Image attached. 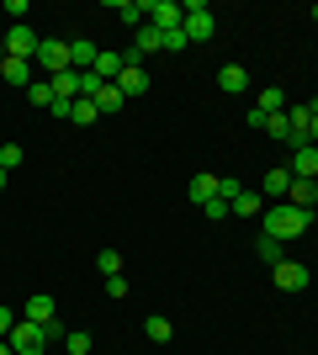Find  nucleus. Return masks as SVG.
Returning a JSON list of instances; mask_svg holds the SVG:
<instances>
[{
	"label": "nucleus",
	"instance_id": "obj_24",
	"mask_svg": "<svg viewBox=\"0 0 318 355\" xmlns=\"http://www.w3.org/2000/svg\"><path fill=\"white\" fill-rule=\"evenodd\" d=\"M96 270H101V276H122V254L117 250H101V254H96Z\"/></svg>",
	"mask_w": 318,
	"mask_h": 355
},
{
	"label": "nucleus",
	"instance_id": "obj_40",
	"mask_svg": "<svg viewBox=\"0 0 318 355\" xmlns=\"http://www.w3.org/2000/svg\"><path fill=\"white\" fill-rule=\"evenodd\" d=\"M313 112H318V101H313Z\"/></svg>",
	"mask_w": 318,
	"mask_h": 355
},
{
	"label": "nucleus",
	"instance_id": "obj_28",
	"mask_svg": "<svg viewBox=\"0 0 318 355\" xmlns=\"http://www.w3.org/2000/svg\"><path fill=\"white\" fill-rule=\"evenodd\" d=\"M16 164H21V148H16V144H0V170H6V175H11Z\"/></svg>",
	"mask_w": 318,
	"mask_h": 355
},
{
	"label": "nucleus",
	"instance_id": "obj_37",
	"mask_svg": "<svg viewBox=\"0 0 318 355\" xmlns=\"http://www.w3.org/2000/svg\"><path fill=\"white\" fill-rule=\"evenodd\" d=\"M0 191H6V170H0Z\"/></svg>",
	"mask_w": 318,
	"mask_h": 355
},
{
	"label": "nucleus",
	"instance_id": "obj_35",
	"mask_svg": "<svg viewBox=\"0 0 318 355\" xmlns=\"http://www.w3.org/2000/svg\"><path fill=\"white\" fill-rule=\"evenodd\" d=\"M308 144L318 148V112H313V122H308Z\"/></svg>",
	"mask_w": 318,
	"mask_h": 355
},
{
	"label": "nucleus",
	"instance_id": "obj_31",
	"mask_svg": "<svg viewBox=\"0 0 318 355\" xmlns=\"http://www.w3.org/2000/svg\"><path fill=\"white\" fill-rule=\"evenodd\" d=\"M106 297L122 302V297H127V276H106Z\"/></svg>",
	"mask_w": 318,
	"mask_h": 355
},
{
	"label": "nucleus",
	"instance_id": "obj_27",
	"mask_svg": "<svg viewBox=\"0 0 318 355\" xmlns=\"http://www.w3.org/2000/svg\"><path fill=\"white\" fill-rule=\"evenodd\" d=\"M96 117H101V112H96V101H75V117H69V122H75V128H85V122H96Z\"/></svg>",
	"mask_w": 318,
	"mask_h": 355
},
{
	"label": "nucleus",
	"instance_id": "obj_18",
	"mask_svg": "<svg viewBox=\"0 0 318 355\" xmlns=\"http://www.w3.org/2000/svg\"><path fill=\"white\" fill-rule=\"evenodd\" d=\"M112 11H117V21H127V27H138V21L149 16V0H112Z\"/></svg>",
	"mask_w": 318,
	"mask_h": 355
},
{
	"label": "nucleus",
	"instance_id": "obj_7",
	"mask_svg": "<svg viewBox=\"0 0 318 355\" xmlns=\"http://www.w3.org/2000/svg\"><path fill=\"white\" fill-rule=\"evenodd\" d=\"M37 64H43L48 74H64V69H69V43H59V37H43V43H37Z\"/></svg>",
	"mask_w": 318,
	"mask_h": 355
},
{
	"label": "nucleus",
	"instance_id": "obj_8",
	"mask_svg": "<svg viewBox=\"0 0 318 355\" xmlns=\"http://www.w3.org/2000/svg\"><path fill=\"white\" fill-rule=\"evenodd\" d=\"M292 180H318V148L313 144L292 148Z\"/></svg>",
	"mask_w": 318,
	"mask_h": 355
},
{
	"label": "nucleus",
	"instance_id": "obj_26",
	"mask_svg": "<svg viewBox=\"0 0 318 355\" xmlns=\"http://www.w3.org/2000/svg\"><path fill=\"white\" fill-rule=\"evenodd\" d=\"M27 96H32L37 106H53V85H48V80H32V85H27Z\"/></svg>",
	"mask_w": 318,
	"mask_h": 355
},
{
	"label": "nucleus",
	"instance_id": "obj_38",
	"mask_svg": "<svg viewBox=\"0 0 318 355\" xmlns=\"http://www.w3.org/2000/svg\"><path fill=\"white\" fill-rule=\"evenodd\" d=\"M0 69H6V48H0Z\"/></svg>",
	"mask_w": 318,
	"mask_h": 355
},
{
	"label": "nucleus",
	"instance_id": "obj_30",
	"mask_svg": "<svg viewBox=\"0 0 318 355\" xmlns=\"http://www.w3.org/2000/svg\"><path fill=\"white\" fill-rule=\"evenodd\" d=\"M239 191H244V180H233V175H218V196H223V202H233Z\"/></svg>",
	"mask_w": 318,
	"mask_h": 355
},
{
	"label": "nucleus",
	"instance_id": "obj_36",
	"mask_svg": "<svg viewBox=\"0 0 318 355\" xmlns=\"http://www.w3.org/2000/svg\"><path fill=\"white\" fill-rule=\"evenodd\" d=\"M0 355H16V350H11V345H6V340H0Z\"/></svg>",
	"mask_w": 318,
	"mask_h": 355
},
{
	"label": "nucleus",
	"instance_id": "obj_3",
	"mask_svg": "<svg viewBox=\"0 0 318 355\" xmlns=\"http://www.w3.org/2000/svg\"><path fill=\"white\" fill-rule=\"evenodd\" d=\"M181 32L191 37V43H207L212 32H218V16H212L207 6H202V0H191V6H186V21H181Z\"/></svg>",
	"mask_w": 318,
	"mask_h": 355
},
{
	"label": "nucleus",
	"instance_id": "obj_11",
	"mask_svg": "<svg viewBox=\"0 0 318 355\" xmlns=\"http://www.w3.org/2000/svg\"><path fill=\"white\" fill-rule=\"evenodd\" d=\"M96 53H101V48H96L91 37H75V43H69V69H75V74L96 69Z\"/></svg>",
	"mask_w": 318,
	"mask_h": 355
},
{
	"label": "nucleus",
	"instance_id": "obj_29",
	"mask_svg": "<svg viewBox=\"0 0 318 355\" xmlns=\"http://www.w3.org/2000/svg\"><path fill=\"white\" fill-rule=\"evenodd\" d=\"M186 48H191V37H186L181 27H175V32H165V53H186Z\"/></svg>",
	"mask_w": 318,
	"mask_h": 355
},
{
	"label": "nucleus",
	"instance_id": "obj_2",
	"mask_svg": "<svg viewBox=\"0 0 318 355\" xmlns=\"http://www.w3.org/2000/svg\"><path fill=\"white\" fill-rule=\"evenodd\" d=\"M6 345H11L16 355H43L48 350V329L32 324V318H16V329L6 334Z\"/></svg>",
	"mask_w": 318,
	"mask_h": 355
},
{
	"label": "nucleus",
	"instance_id": "obj_17",
	"mask_svg": "<svg viewBox=\"0 0 318 355\" xmlns=\"http://www.w3.org/2000/svg\"><path fill=\"white\" fill-rule=\"evenodd\" d=\"M53 85V101H80V74L75 69H64V74H53L48 80Z\"/></svg>",
	"mask_w": 318,
	"mask_h": 355
},
{
	"label": "nucleus",
	"instance_id": "obj_25",
	"mask_svg": "<svg viewBox=\"0 0 318 355\" xmlns=\"http://www.w3.org/2000/svg\"><path fill=\"white\" fill-rule=\"evenodd\" d=\"M64 350H69V355H91V334H85V329L64 334Z\"/></svg>",
	"mask_w": 318,
	"mask_h": 355
},
{
	"label": "nucleus",
	"instance_id": "obj_33",
	"mask_svg": "<svg viewBox=\"0 0 318 355\" xmlns=\"http://www.w3.org/2000/svg\"><path fill=\"white\" fill-rule=\"evenodd\" d=\"M6 16H11V27H21V16H27V0H6Z\"/></svg>",
	"mask_w": 318,
	"mask_h": 355
},
{
	"label": "nucleus",
	"instance_id": "obj_21",
	"mask_svg": "<svg viewBox=\"0 0 318 355\" xmlns=\"http://www.w3.org/2000/svg\"><path fill=\"white\" fill-rule=\"evenodd\" d=\"M255 254L265 260V266H281V260H287V254H281V239H271V234L255 239Z\"/></svg>",
	"mask_w": 318,
	"mask_h": 355
},
{
	"label": "nucleus",
	"instance_id": "obj_22",
	"mask_svg": "<svg viewBox=\"0 0 318 355\" xmlns=\"http://www.w3.org/2000/svg\"><path fill=\"white\" fill-rule=\"evenodd\" d=\"M212 196H218V175H197L191 180V202H197V207H207Z\"/></svg>",
	"mask_w": 318,
	"mask_h": 355
},
{
	"label": "nucleus",
	"instance_id": "obj_12",
	"mask_svg": "<svg viewBox=\"0 0 318 355\" xmlns=\"http://www.w3.org/2000/svg\"><path fill=\"white\" fill-rule=\"evenodd\" d=\"M117 90L127 96V101H133V96H143V90H149V74H143V64H127V69L117 74Z\"/></svg>",
	"mask_w": 318,
	"mask_h": 355
},
{
	"label": "nucleus",
	"instance_id": "obj_9",
	"mask_svg": "<svg viewBox=\"0 0 318 355\" xmlns=\"http://www.w3.org/2000/svg\"><path fill=\"white\" fill-rule=\"evenodd\" d=\"M265 207H271V202H265L260 191H239L233 202H228V212H233V218H244V223H249V218H265Z\"/></svg>",
	"mask_w": 318,
	"mask_h": 355
},
{
	"label": "nucleus",
	"instance_id": "obj_20",
	"mask_svg": "<svg viewBox=\"0 0 318 355\" xmlns=\"http://www.w3.org/2000/svg\"><path fill=\"white\" fill-rule=\"evenodd\" d=\"M122 106H127V96H122L117 85H101V96H96V112H106V117H117Z\"/></svg>",
	"mask_w": 318,
	"mask_h": 355
},
{
	"label": "nucleus",
	"instance_id": "obj_5",
	"mask_svg": "<svg viewBox=\"0 0 318 355\" xmlns=\"http://www.w3.org/2000/svg\"><path fill=\"white\" fill-rule=\"evenodd\" d=\"M271 282L281 286V292H303V286L313 282V266H297V260H281V266H271Z\"/></svg>",
	"mask_w": 318,
	"mask_h": 355
},
{
	"label": "nucleus",
	"instance_id": "obj_16",
	"mask_svg": "<svg viewBox=\"0 0 318 355\" xmlns=\"http://www.w3.org/2000/svg\"><path fill=\"white\" fill-rule=\"evenodd\" d=\"M218 85H223L228 96H244V90H249V74H244V64H223V69H218Z\"/></svg>",
	"mask_w": 318,
	"mask_h": 355
},
{
	"label": "nucleus",
	"instance_id": "obj_19",
	"mask_svg": "<svg viewBox=\"0 0 318 355\" xmlns=\"http://www.w3.org/2000/svg\"><path fill=\"white\" fill-rule=\"evenodd\" d=\"M0 80H6V85H32V59H6Z\"/></svg>",
	"mask_w": 318,
	"mask_h": 355
},
{
	"label": "nucleus",
	"instance_id": "obj_4",
	"mask_svg": "<svg viewBox=\"0 0 318 355\" xmlns=\"http://www.w3.org/2000/svg\"><path fill=\"white\" fill-rule=\"evenodd\" d=\"M37 43H43V37H32L27 21H21V27H6V37H0L6 59H37Z\"/></svg>",
	"mask_w": 318,
	"mask_h": 355
},
{
	"label": "nucleus",
	"instance_id": "obj_1",
	"mask_svg": "<svg viewBox=\"0 0 318 355\" xmlns=\"http://www.w3.org/2000/svg\"><path fill=\"white\" fill-rule=\"evenodd\" d=\"M260 223H265V234H271V239H281V244H287V239H303L308 228H313V212H297L292 202H271Z\"/></svg>",
	"mask_w": 318,
	"mask_h": 355
},
{
	"label": "nucleus",
	"instance_id": "obj_39",
	"mask_svg": "<svg viewBox=\"0 0 318 355\" xmlns=\"http://www.w3.org/2000/svg\"><path fill=\"white\" fill-rule=\"evenodd\" d=\"M313 21H318V6H313Z\"/></svg>",
	"mask_w": 318,
	"mask_h": 355
},
{
	"label": "nucleus",
	"instance_id": "obj_23",
	"mask_svg": "<svg viewBox=\"0 0 318 355\" xmlns=\"http://www.w3.org/2000/svg\"><path fill=\"white\" fill-rule=\"evenodd\" d=\"M143 334H149L154 345H165L170 334H175V329H170V318H159V313H149V318H143Z\"/></svg>",
	"mask_w": 318,
	"mask_h": 355
},
{
	"label": "nucleus",
	"instance_id": "obj_10",
	"mask_svg": "<svg viewBox=\"0 0 318 355\" xmlns=\"http://www.w3.org/2000/svg\"><path fill=\"white\" fill-rule=\"evenodd\" d=\"M287 191H292V170H265L260 196H265V202H287Z\"/></svg>",
	"mask_w": 318,
	"mask_h": 355
},
{
	"label": "nucleus",
	"instance_id": "obj_14",
	"mask_svg": "<svg viewBox=\"0 0 318 355\" xmlns=\"http://www.w3.org/2000/svg\"><path fill=\"white\" fill-rule=\"evenodd\" d=\"M255 112H260V117H276V112H287V90H281V85H265V90L255 96Z\"/></svg>",
	"mask_w": 318,
	"mask_h": 355
},
{
	"label": "nucleus",
	"instance_id": "obj_34",
	"mask_svg": "<svg viewBox=\"0 0 318 355\" xmlns=\"http://www.w3.org/2000/svg\"><path fill=\"white\" fill-rule=\"evenodd\" d=\"M11 329H16V313H11V308H0V340H6Z\"/></svg>",
	"mask_w": 318,
	"mask_h": 355
},
{
	"label": "nucleus",
	"instance_id": "obj_13",
	"mask_svg": "<svg viewBox=\"0 0 318 355\" xmlns=\"http://www.w3.org/2000/svg\"><path fill=\"white\" fill-rule=\"evenodd\" d=\"M287 202H292L297 212H313V207H318V180H292Z\"/></svg>",
	"mask_w": 318,
	"mask_h": 355
},
{
	"label": "nucleus",
	"instance_id": "obj_15",
	"mask_svg": "<svg viewBox=\"0 0 318 355\" xmlns=\"http://www.w3.org/2000/svg\"><path fill=\"white\" fill-rule=\"evenodd\" d=\"M21 318H32V324H53V318H59V308H53V297H48V292H37V297H32V302H27V313H21Z\"/></svg>",
	"mask_w": 318,
	"mask_h": 355
},
{
	"label": "nucleus",
	"instance_id": "obj_6",
	"mask_svg": "<svg viewBox=\"0 0 318 355\" xmlns=\"http://www.w3.org/2000/svg\"><path fill=\"white\" fill-rule=\"evenodd\" d=\"M181 21H186V6H181V0H149V27L175 32Z\"/></svg>",
	"mask_w": 318,
	"mask_h": 355
},
{
	"label": "nucleus",
	"instance_id": "obj_32",
	"mask_svg": "<svg viewBox=\"0 0 318 355\" xmlns=\"http://www.w3.org/2000/svg\"><path fill=\"white\" fill-rule=\"evenodd\" d=\"M202 212H207L212 223H218V218H233V212H228V202H223V196H212V202H207V207H202Z\"/></svg>",
	"mask_w": 318,
	"mask_h": 355
},
{
	"label": "nucleus",
	"instance_id": "obj_41",
	"mask_svg": "<svg viewBox=\"0 0 318 355\" xmlns=\"http://www.w3.org/2000/svg\"><path fill=\"white\" fill-rule=\"evenodd\" d=\"M313 270H318V266H313Z\"/></svg>",
	"mask_w": 318,
	"mask_h": 355
}]
</instances>
